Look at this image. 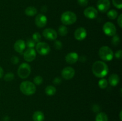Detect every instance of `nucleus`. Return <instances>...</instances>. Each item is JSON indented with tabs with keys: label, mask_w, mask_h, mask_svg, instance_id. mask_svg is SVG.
Listing matches in <instances>:
<instances>
[{
	"label": "nucleus",
	"mask_w": 122,
	"mask_h": 121,
	"mask_svg": "<svg viewBox=\"0 0 122 121\" xmlns=\"http://www.w3.org/2000/svg\"><path fill=\"white\" fill-rule=\"evenodd\" d=\"M32 39L34 40L35 43L40 42L41 40V36L38 32H35V33H33V36H32Z\"/></svg>",
	"instance_id": "cd10ccee"
},
{
	"label": "nucleus",
	"mask_w": 122,
	"mask_h": 121,
	"mask_svg": "<svg viewBox=\"0 0 122 121\" xmlns=\"http://www.w3.org/2000/svg\"><path fill=\"white\" fill-rule=\"evenodd\" d=\"M24 59L27 62H32L36 58V51L33 48H28L24 52Z\"/></svg>",
	"instance_id": "ddd939ff"
},
{
	"label": "nucleus",
	"mask_w": 122,
	"mask_h": 121,
	"mask_svg": "<svg viewBox=\"0 0 122 121\" xmlns=\"http://www.w3.org/2000/svg\"><path fill=\"white\" fill-rule=\"evenodd\" d=\"M20 90L23 94L30 96L35 93L36 88L34 83L29 81H25L20 84Z\"/></svg>",
	"instance_id": "f03ea898"
},
{
	"label": "nucleus",
	"mask_w": 122,
	"mask_h": 121,
	"mask_svg": "<svg viewBox=\"0 0 122 121\" xmlns=\"http://www.w3.org/2000/svg\"><path fill=\"white\" fill-rule=\"evenodd\" d=\"M14 78V75L11 72H8L5 75L4 79L6 81H11Z\"/></svg>",
	"instance_id": "bb28decb"
},
{
	"label": "nucleus",
	"mask_w": 122,
	"mask_h": 121,
	"mask_svg": "<svg viewBox=\"0 0 122 121\" xmlns=\"http://www.w3.org/2000/svg\"><path fill=\"white\" fill-rule=\"evenodd\" d=\"M98 54L100 58L106 61H110L113 59L114 56L113 51L107 46H102L99 50Z\"/></svg>",
	"instance_id": "20e7f679"
},
{
	"label": "nucleus",
	"mask_w": 122,
	"mask_h": 121,
	"mask_svg": "<svg viewBox=\"0 0 122 121\" xmlns=\"http://www.w3.org/2000/svg\"><path fill=\"white\" fill-rule=\"evenodd\" d=\"M45 92L48 96H53L56 93V88L52 85H48L45 88Z\"/></svg>",
	"instance_id": "aec40b11"
},
{
	"label": "nucleus",
	"mask_w": 122,
	"mask_h": 121,
	"mask_svg": "<svg viewBox=\"0 0 122 121\" xmlns=\"http://www.w3.org/2000/svg\"><path fill=\"white\" fill-rule=\"evenodd\" d=\"M35 23L39 28H42L46 26L47 23V17L43 14H38L35 20Z\"/></svg>",
	"instance_id": "9b49d317"
},
{
	"label": "nucleus",
	"mask_w": 122,
	"mask_h": 121,
	"mask_svg": "<svg viewBox=\"0 0 122 121\" xmlns=\"http://www.w3.org/2000/svg\"><path fill=\"white\" fill-rule=\"evenodd\" d=\"M98 11L93 7H89L83 11L85 16L89 19H94L98 16Z\"/></svg>",
	"instance_id": "f8f14e48"
},
{
	"label": "nucleus",
	"mask_w": 122,
	"mask_h": 121,
	"mask_svg": "<svg viewBox=\"0 0 122 121\" xmlns=\"http://www.w3.org/2000/svg\"><path fill=\"white\" fill-rule=\"evenodd\" d=\"M77 20V16L73 12L67 11L62 14L61 21L64 25H71L75 23Z\"/></svg>",
	"instance_id": "7ed1b4c3"
},
{
	"label": "nucleus",
	"mask_w": 122,
	"mask_h": 121,
	"mask_svg": "<svg viewBox=\"0 0 122 121\" xmlns=\"http://www.w3.org/2000/svg\"><path fill=\"white\" fill-rule=\"evenodd\" d=\"M75 75V71L72 67L67 66L61 71V76L64 79L69 80L73 78Z\"/></svg>",
	"instance_id": "6e6552de"
},
{
	"label": "nucleus",
	"mask_w": 122,
	"mask_h": 121,
	"mask_svg": "<svg viewBox=\"0 0 122 121\" xmlns=\"http://www.w3.org/2000/svg\"><path fill=\"white\" fill-rule=\"evenodd\" d=\"M54 46L55 48L57 50L61 49L62 47H63V44L61 42V41L59 40H56L54 42Z\"/></svg>",
	"instance_id": "7c9ffc66"
},
{
	"label": "nucleus",
	"mask_w": 122,
	"mask_h": 121,
	"mask_svg": "<svg viewBox=\"0 0 122 121\" xmlns=\"http://www.w3.org/2000/svg\"><path fill=\"white\" fill-rule=\"evenodd\" d=\"M4 75V71H3V69L2 68L1 66H0V78H1Z\"/></svg>",
	"instance_id": "e433bc0d"
},
{
	"label": "nucleus",
	"mask_w": 122,
	"mask_h": 121,
	"mask_svg": "<svg viewBox=\"0 0 122 121\" xmlns=\"http://www.w3.org/2000/svg\"><path fill=\"white\" fill-rule=\"evenodd\" d=\"M74 36L76 40L79 41L84 40L87 36L86 30L83 27H79L76 30L74 33Z\"/></svg>",
	"instance_id": "4468645a"
},
{
	"label": "nucleus",
	"mask_w": 122,
	"mask_h": 121,
	"mask_svg": "<svg viewBox=\"0 0 122 121\" xmlns=\"http://www.w3.org/2000/svg\"><path fill=\"white\" fill-rule=\"evenodd\" d=\"M77 3L81 7H85L88 5V0H77Z\"/></svg>",
	"instance_id": "2f4dec72"
},
{
	"label": "nucleus",
	"mask_w": 122,
	"mask_h": 121,
	"mask_svg": "<svg viewBox=\"0 0 122 121\" xmlns=\"http://www.w3.org/2000/svg\"><path fill=\"white\" fill-rule=\"evenodd\" d=\"M120 81V77L116 74H113L108 78V83L112 86H116Z\"/></svg>",
	"instance_id": "f3484780"
},
{
	"label": "nucleus",
	"mask_w": 122,
	"mask_h": 121,
	"mask_svg": "<svg viewBox=\"0 0 122 121\" xmlns=\"http://www.w3.org/2000/svg\"><path fill=\"white\" fill-rule=\"evenodd\" d=\"M97 8L101 13H106L110 7V2L109 0H98L97 4Z\"/></svg>",
	"instance_id": "1a4fd4ad"
},
{
	"label": "nucleus",
	"mask_w": 122,
	"mask_h": 121,
	"mask_svg": "<svg viewBox=\"0 0 122 121\" xmlns=\"http://www.w3.org/2000/svg\"><path fill=\"white\" fill-rule=\"evenodd\" d=\"M117 23L119 24V27L120 28H122V14H120V15L119 16L117 19Z\"/></svg>",
	"instance_id": "c9c22d12"
},
{
	"label": "nucleus",
	"mask_w": 122,
	"mask_h": 121,
	"mask_svg": "<svg viewBox=\"0 0 122 121\" xmlns=\"http://www.w3.org/2000/svg\"><path fill=\"white\" fill-rule=\"evenodd\" d=\"M32 118L33 121H44L45 116L42 112L36 111L33 113Z\"/></svg>",
	"instance_id": "a211bd4d"
},
{
	"label": "nucleus",
	"mask_w": 122,
	"mask_h": 121,
	"mask_svg": "<svg viewBox=\"0 0 122 121\" xmlns=\"http://www.w3.org/2000/svg\"><path fill=\"white\" fill-rule=\"evenodd\" d=\"M25 14L28 16H33V15H36L38 12L36 8L34 7H29L27 8H26L25 9Z\"/></svg>",
	"instance_id": "6ab92c4d"
},
{
	"label": "nucleus",
	"mask_w": 122,
	"mask_h": 121,
	"mask_svg": "<svg viewBox=\"0 0 122 121\" xmlns=\"http://www.w3.org/2000/svg\"><path fill=\"white\" fill-rule=\"evenodd\" d=\"M107 15V17H108L110 19L114 20V19H115L117 17L118 13L117 12L116 10H115V9H111L109 11H108Z\"/></svg>",
	"instance_id": "4be33fe9"
},
{
	"label": "nucleus",
	"mask_w": 122,
	"mask_h": 121,
	"mask_svg": "<svg viewBox=\"0 0 122 121\" xmlns=\"http://www.w3.org/2000/svg\"><path fill=\"white\" fill-rule=\"evenodd\" d=\"M115 57L117 59H121L122 57V51L121 49L117 51L115 53Z\"/></svg>",
	"instance_id": "72a5a7b5"
},
{
	"label": "nucleus",
	"mask_w": 122,
	"mask_h": 121,
	"mask_svg": "<svg viewBox=\"0 0 122 121\" xmlns=\"http://www.w3.org/2000/svg\"><path fill=\"white\" fill-rule=\"evenodd\" d=\"M68 33V29L65 26H60L58 28V33L61 36H64Z\"/></svg>",
	"instance_id": "5701e85b"
},
{
	"label": "nucleus",
	"mask_w": 122,
	"mask_h": 121,
	"mask_svg": "<svg viewBox=\"0 0 122 121\" xmlns=\"http://www.w3.org/2000/svg\"><path fill=\"white\" fill-rule=\"evenodd\" d=\"M66 61L69 64H73L76 63L79 59L78 54L76 52H70L66 56Z\"/></svg>",
	"instance_id": "2eb2a0df"
},
{
	"label": "nucleus",
	"mask_w": 122,
	"mask_h": 121,
	"mask_svg": "<svg viewBox=\"0 0 122 121\" xmlns=\"http://www.w3.org/2000/svg\"><path fill=\"white\" fill-rule=\"evenodd\" d=\"M98 85L100 88H106L107 87V86H108V81H107V79H104V78H102V79H101L98 81Z\"/></svg>",
	"instance_id": "b1692460"
},
{
	"label": "nucleus",
	"mask_w": 122,
	"mask_h": 121,
	"mask_svg": "<svg viewBox=\"0 0 122 121\" xmlns=\"http://www.w3.org/2000/svg\"><path fill=\"white\" fill-rule=\"evenodd\" d=\"M36 52L41 55H46L50 52V47L48 44L45 42H38L35 45Z\"/></svg>",
	"instance_id": "423d86ee"
},
{
	"label": "nucleus",
	"mask_w": 122,
	"mask_h": 121,
	"mask_svg": "<svg viewBox=\"0 0 122 121\" xmlns=\"http://www.w3.org/2000/svg\"><path fill=\"white\" fill-rule=\"evenodd\" d=\"M11 62L13 63V64L15 65V64L19 63V59L17 56H13L11 58Z\"/></svg>",
	"instance_id": "473e14b6"
},
{
	"label": "nucleus",
	"mask_w": 122,
	"mask_h": 121,
	"mask_svg": "<svg viewBox=\"0 0 122 121\" xmlns=\"http://www.w3.org/2000/svg\"><path fill=\"white\" fill-rule=\"evenodd\" d=\"M122 111H120V121H122Z\"/></svg>",
	"instance_id": "58836bf2"
},
{
	"label": "nucleus",
	"mask_w": 122,
	"mask_h": 121,
	"mask_svg": "<svg viewBox=\"0 0 122 121\" xmlns=\"http://www.w3.org/2000/svg\"><path fill=\"white\" fill-rule=\"evenodd\" d=\"M113 5L115 7L121 9L122 8V0H112Z\"/></svg>",
	"instance_id": "c756f323"
},
{
	"label": "nucleus",
	"mask_w": 122,
	"mask_h": 121,
	"mask_svg": "<svg viewBox=\"0 0 122 121\" xmlns=\"http://www.w3.org/2000/svg\"><path fill=\"white\" fill-rule=\"evenodd\" d=\"M43 36L49 40H54L57 37V33L52 28H46L43 31Z\"/></svg>",
	"instance_id": "9d476101"
},
{
	"label": "nucleus",
	"mask_w": 122,
	"mask_h": 121,
	"mask_svg": "<svg viewBox=\"0 0 122 121\" xmlns=\"http://www.w3.org/2000/svg\"><path fill=\"white\" fill-rule=\"evenodd\" d=\"M120 37H119V35H117V34H115L113 36L112 39V45H113L114 46H116L120 43Z\"/></svg>",
	"instance_id": "393cba45"
},
{
	"label": "nucleus",
	"mask_w": 122,
	"mask_h": 121,
	"mask_svg": "<svg viewBox=\"0 0 122 121\" xmlns=\"http://www.w3.org/2000/svg\"><path fill=\"white\" fill-rule=\"evenodd\" d=\"M108 116L105 113L100 112L97 114L95 117V121H108Z\"/></svg>",
	"instance_id": "412c9836"
},
{
	"label": "nucleus",
	"mask_w": 122,
	"mask_h": 121,
	"mask_svg": "<svg viewBox=\"0 0 122 121\" xmlns=\"http://www.w3.org/2000/svg\"><path fill=\"white\" fill-rule=\"evenodd\" d=\"M26 47L25 42L23 40H18L15 42L14 45V50L18 53H21Z\"/></svg>",
	"instance_id": "dca6fc26"
},
{
	"label": "nucleus",
	"mask_w": 122,
	"mask_h": 121,
	"mask_svg": "<svg viewBox=\"0 0 122 121\" xmlns=\"http://www.w3.org/2000/svg\"><path fill=\"white\" fill-rule=\"evenodd\" d=\"M33 81H34L35 85H39L42 83L43 78L39 75L36 76V77L34 78V79H33Z\"/></svg>",
	"instance_id": "c85d7f7f"
},
{
	"label": "nucleus",
	"mask_w": 122,
	"mask_h": 121,
	"mask_svg": "<svg viewBox=\"0 0 122 121\" xmlns=\"http://www.w3.org/2000/svg\"><path fill=\"white\" fill-rule=\"evenodd\" d=\"M61 79L59 77H56V78L54 79L53 81V83L54 84H56V85H59L61 83Z\"/></svg>",
	"instance_id": "f704fd0d"
},
{
	"label": "nucleus",
	"mask_w": 122,
	"mask_h": 121,
	"mask_svg": "<svg viewBox=\"0 0 122 121\" xmlns=\"http://www.w3.org/2000/svg\"><path fill=\"white\" fill-rule=\"evenodd\" d=\"M92 71L94 75L98 78H103L108 73V67L102 61H96L93 64Z\"/></svg>",
	"instance_id": "f257e3e1"
},
{
	"label": "nucleus",
	"mask_w": 122,
	"mask_h": 121,
	"mask_svg": "<svg viewBox=\"0 0 122 121\" xmlns=\"http://www.w3.org/2000/svg\"><path fill=\"white\" fill-rule=\"evenodd\" d=\"M31 72V68L27 63H23L19 66L17 70L18 75L20 78L25 79L29 76Z\"/></svg>",
	"instance_id": "39448f33"
},
{
	"label": "nucleus",
	"mask_w": 122,
	"mask_h": 121,
	"mask_svg": "<svg viewBox=\"0 0 122 121\" xmlns=\"http://www.w3.org/2000/svg\"><path fill=\"white\" fill-rule=\"evenodd\" d=\"M25 43H26V46H27L28 48H33L36 45L35 42L32 39H27Z\"/></svg>",
	"instance_id": "a878e982"
},
{
	"label": "nucleus",
	"mask_w": 122,
	"mask_h": 121,
	"mask_svg": "<svg viewBox=\"0 0 122 121\" xmlns=\"http://www.w3.org/2000/svg\"><path fill=\"white\" fill-rule=\"evenodd\" d=\"M103 32L106 35L108 36H113L116 34V26L112 22H106L102 27Z\"/></svg>",
	"instance_id": "0eeeda50"
},
{
	"label": "nucleus",
	"mask_w": 122,
	"mask_h": 121,
	"mask_svg": "<svg viewBox=\"0 0 122 121\" xmlns=\"http://www.w3.org/2000/svg\"><path fill=\"white\" fill-rule=\"evenodd\" d=\"M10 118L8 116H5V117H4V121H9Z\"/></svg>",
	"instance_id": "4c0bfd02"
}]
</instances>
